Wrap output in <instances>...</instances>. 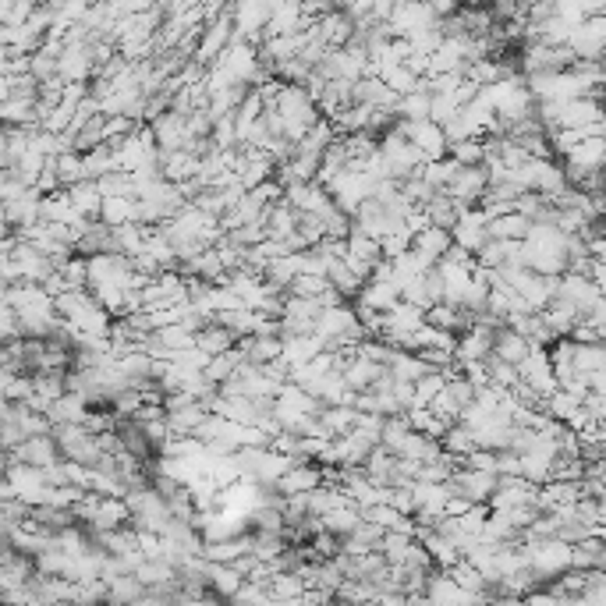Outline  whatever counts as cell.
<instances>
[{
    "mask_svg": "<svg viewBox=\"0 0 606 606\" xmlns=\"http://www.w3.org/2000/svg\"><path fill=\"white\" fill-rule=\"evenodd\" d=\"M451 241L454 238H451V231H447V227L426 224L412 241H408V245H412V252L422 259V263L433 266V263H440V259H443V252L451 249Z\"/></svg>",
    "mask_w": 606,
    "mask_h": 606,
    "instance_id": "10",
    "label": "cell"
},
{
    "mask_svg": "<svg viewBox=\"0 0 606 606\" xmlns=\"http://www.w3.org/2000/svg\"><path fill=\"white\" fill-rule=\"evenodd\" d=\"M529 553V568L539 578V585L553 582L564 568H571V543L550 536V539H532V543H521Z\"/></svg>",
    "mask_w": 606,
    "mask_h": 606,
    "instance_id": "2",
    "label": "cell"
},
{
    "mask_svg": "<svg viewBox=\"0 0 606 606\" xmlns=\"http://www.w3.org/2000/svg\"><path fill=\"white\" fill-rule=\"evenodd\" d=\"M234 344H238V337L227 327H220V323H206V327L195 330V348L206 351V355H220V351L234 348Z\"/></svg>",
    "mask_w": 606,
    "mask_h": 606,
    "instance_id": "24",
    "label": "cell"
},
{
    "mask_svg": "<svg viewBox=\"0 0 606 606\" xmlns=\"http://www.w3.org/2000/svg\"><path fill=\"white\" fill-rule=\"evenodd\" d=\"M606 366V355H603V344H578L571 348V369L578 373H592V369H603Z\"/></svg>",
    "mask_w": 606,
    "mask_h": 606,
    "instance_id": "36",
    "label": "cell"
},
{
    "mask_svg": "<svg viewBox=\"0 0 606 606\" xmlns=\"http://www.w3.org/2000/svg\"><path fill=\"white\" fill-rule=\"evenodd\" d=\"M383 373H387V366H380V362H369V358H362V355H355L348 366L341 369L344 383H348L355 394H358V390H369Z\"/></svg>",
    "mask_w": 606,
    "mask_h": 606,
    "instance_id": "15",
    "label": "cell"
},
{
    "mask_svg": "<svg viewBox=\"0 0 606 606\" xmlns=\"http://www.w3.org/2000/svg\"><path fill=\"white\" fill-rule=\"evenodd\" d=\"M390 394H394V401L401 404V408H412V401H415L412 380H394V383H390Z\"/></svg>",
    "mask_w": 606,
    "mask_h": 606,
    "instance_id": "49",
    "label": "cell"
},
{
    "mask_svg": "<svg viewBox=\"0 0 606 606\" xmlns=\"http://www.w3.org/2000/svg\"><path fill=\"white\" fill-rule=\"evenodd\" d=\"M252 316H256V309H249V305H234V309L213 312V323L227 327L234 337H245V334L252 330Z\"/></svg>",
    "mask_w": 606,
    "mask_h": 606,
    "instance_id": "34",
    "label": "cell"
},
{
    "mask_svg": "<svg viewBox=\"0 0 606 606\" xmlns=\"http://www.w3.org/2000/svg\"><path fill=\"white\" fill-rule=\"evenodd\" d=\"M557 302H564V305H571V309L582 316V312H589L592 305L596 302H603V288H596L585 273H571V270H564L557 277Z\"/></svg>",
    "mask_w": 606,
    "mask_h": 606,
    "instance_id": "6",
    "label": "cell"
},
{
    "mask_svg": "<svg viewBox=\"0 0 606 606\" xmlns=\"http://www.w3.org/2000/svg\"><path fill=\"white\" fill-rule=\"evenodd\" d=\"M443 263H454V266H472L475 263V256L468 249H461L458 241H451V249L443 252Z\"/></svg>",
    "mask_w": 606,
    "mask_h": 606,
    "instance_id": "50",
    "label": "cell"
},
{
    "mask_svg": "<svg viewBox=\"0 0 606 606\" xmlns=\"http://www.w3.org/2000/svg\"><path fill=\"white\" fill-rule=\"evenodd\" d=\"M415 355L426 362V369H447L454 362L451 348H415Z\"/></svg>",
    "mask_w": 606,
    "mask_h": 606,
    "instance_id": "45",
    "label": "cell"
},
{
    "mask_svg": "<svg viewBox=\"0 0 606 606\" xmlns=\"http://www.w3.org/2000/svg\"><path fill=\"white\" fill-rule=\"evenodd\" d=\"M270 107L277 110L280 121H284V139L288 142L302 139V135L309 132L312 121L319 117L316 100L309 96V89L295 86V82H280V89H277V96H273Z\"/></svg>",
    "mask_w": 606,
    "mask_h": 606,
    "instance_id": "1",
    "label": "cell"
},
{
    "mask_svg": "<svg viewBox=\"0 0 606 606\" xmlns=\"http://www.w3.org/2000/svg\"><path fill=\"white\" fill-rule=\"evenodd\" d=\"M571 568L589 571V568H606V543L603 536H585L571 543Z\"/></svg>",
    "mask_w": 606,
    "mask_h": 606,
    "instance_id": "17",
    "label": "cell"
},
{
    "mask_svg": "<svg viewBox=\"0 0 606 606\" xmlns=\"http://www.w3.org/2000/svg\"><path fill=\"white\" fill-rule=\"evenodd\" d=\"M397 192H401L404 202H412V206H426V202L433 199L436 188L426 185V181H422L419 174H408V178L397 181Z\"/></svg>",
    "mask_w": 606,
    "mask_h": 606,
    "instance_id": "41",
    "label": "cell"
},
{
    "mask_svg": "<svg viewBox=\"0 0 606 606\" xmlns=\"http://www.w3.org/2000/svg\"><path fill=\"white\" fill-rule=\"evenodd\" d=\"M404 249H408V238H404L401 231H390V234H383V238H380V256L383 259H397Z\"/></svg>",
    "mask_w": 606,
    "mask_h": 606,
    "instance_id": "48",
    "label": "cell"
},
{
    "mask_svg": "<svg viewBox=\"0 0 606 606\" xmlns=\"http://www.w3.org/2000/svg\"><path fill=\"white\" fill-rule=\"evenodd\" d=\"M160 174L167 181H188L199 174V156L188 153V149H171V153H160Z\"/></svg>",
    "mask_w": 606,
    "mask_h": 606,
    "instance_id": "16",
    "label": "cell"
},
{
    "mask_svg": "<svg viewBox=\"0 0 606 606\" xmlns=\"http://www.w3.org/2000/svg\"><path fill=\"white\" fill-rule=\"evenodd\" d=\"M603 39H606V18L599 11V15H589L578 25H571L564 43L571 47L575 61H603Z\"/></svg>",
    "mask_w": 606,
    "mask_h": 606,
    "instance_id": "3",
    "label": "cell"
},
{
    "mask_svg": "<svg viewBox=\"0 0 606 606\" xmlns=\"http://www.w3.org/2000/svg\"><path fill=\"white\" fill-rule=\"evenodd\" d=\"M422 213H426V220L429 224H436V227H447V231H451L454 227V220H458V213H461V206L458 202L451 199V195L443 192H433V199L426 202V206H419Z\"/></svg>",
    "mask_w": 606,
    "mask_h": 606,
    "instance_id": "22",
    "label": "cell"
},
{
    "mask_svg": "<svg viewBox=\"0 0 606 606\" xmlns=\"http://www.w3.org/2000/svg\"><path fill=\"white\" fill-rule=\"evenodd\" d=\"M330 288V280L323 273H295V280L288 284V295H302V298H319Z\"/></svg>",
    "mask_w": 606,
    "mask_h": 606,
    "instance_id": "42",
    "label": "cell"
},
{
    "mask_svg": "<svg viewBox=\"0 0 606 606\" xmlns=\"http://www.w3.org/2000/svg\"><path fill=\"white\" fill-rule=\"evenodd\" d=\"M64 195H68V202L75 206L78 213L86 220H100V206H103V195L100 188H96V181H75V185L64 188Z\"/></svg>",
    "mask_w": 606,
    "mask_h": 606,
    "instance_id": "13",
    "label": "cell"
},
{
    "mask_svg": "<svg viewBox=\"0 0 606 606\" xmlns=\"http://www.w3.org/2000/svg\"><path fill=\"white\" fill-rule=\"evenodd\" d=\"M529 217H521L518 210H507L500 213V217H490L486 220V231H490V238H500V241H521L525 234H529Z\"/></svg>",
    "mask_w": 606,
    "mask_h": 606,
    "instance_id": "18",
    "label": "cell"
},
{
    "mask_svg": "<svg viewBox=\"0 0 606 606\" xmlns=\"http://www.w3.org/2000/svg\"><path fill=\"white\" fill-rule=\"evenodd\" d=\"M100 220L107 227H117V224H128L135 220V199L132 195H107L100 206Z\"/></svg>",
    "mask_w": 606,
    "mask_h": 606,
    "instance_id": "30",
    "label": "cell"
},
{
    "mask_svg": "<svg viewBox=\"0 0 606 606\" xmlns=\"http://www.w3.org/2000/svg\"><path fill=\"white\" fill-rule=\"evenodd\" d=\"M8 458L22 461V465H32V468H43V465H50V461H61V451H57V440L50 433H36V436H25Z\"/></svg>",
    "mask_w": 606,
    "mask_h": 606,
    "instance_id": "9",
    "label": "cell"
},
{
    "mask_svg": "<svg viewBox=\"0 0 606 606\" xmlns=\"http://www.w3.org/2000/svg\"><path fill=\"white\" fill-rule=\"evenodd\" d=\"M454 160L451 156H440V160H422V167H419V178L426 181V185H433L436 192H440L443 185H447V178L454 174Z\"/></svg>",
    "mask_w": 606,
    "mask_h": 606,
    "instance_id": "40",
    "label": "cell"
},
{
    "mask_svg": "<svg viewBox=\"0 0 606 606\" xmlns=\"http://www.w3.org/2000/svg\"><path fill=\"white\" fill-rule=\"evenodd\" d=\"M429 8H433L436 18H451L461 11V0H429Z\"/></svg>",
    "mask_w": 606,
    "mask_h": 606,
    "instance_id": "51",
    "label": "cell"
},
{
    "mask_svg": "<svg viewBox=\"0 0 606 606\" xmlns=\"http://www.w3.org/2000/svg\"><path fill=\"white\" fill-rule=\"evenodd\" d=\"M107 171H114V149H110L107 142H100V146H93V149L82 153V178L86 181H96Z\"/></svg>",
    "mask_w": 606,
    "mask_h": 606,
    "instance_id": "29",
    "label": "cell"
},
{
    "mask_svg": "<svg viewBox=\"0 0 606 606\" xmlns=\"http://www.w3.org/2000/svg\"><path fill=\"white\" fill-rule=\"evenodd\" d=\"M344 245H348L344 256H351V259H362V263H376V259H380V238H369V234L358 231V227H351Z\"/></svg>",
    "mask_w": 606,
    "mask_h": 606,
    "instance_id": "32",
    "label": "cell"
},
{
    "mask_svg": "<svg viewBox=\"0 0 606 606\" xmlns=\"http://www.w3.org/2000/svg\"><path fill=\"white\" fill-rule=\"evenodd\" d=\"M440 451H443V454H451V458L461 465V458H465L468 451H475V436H472V429H468L465 422L454 419L451 426L443 429V436H440Z\"/></svg>",
    "mask_w": 606,
    "mask_h": 606,
    "instance_id": "19",
    "label": "cell"
},
{
    "mask_svg": "<svg viewBox=\"0 0 606 606\" xmlns=\"http://www.w3.org/2000/svg\"><path fill=\"white\" fill-rule=\"evenodd\" d=\"M206 578H210V589L217 592L224 603H231V596L238 592V585L245 582L231 564H220V560H206Z\"/></svg>",
    "mask_w": 606,
    "mask_h": 606,
    "instance_id": "20",
    "label": "cell"
},
{
    "mask_svg": "<svg viewBox=\"0 0 606 606\" xmlns=\"http://www.w3.org/2000/svg\"><path fill=\"white\" fill-rule=\"evenodd\" d=\"M327 280H330V288H334L337 295L348 298V302L358 295V288L366 284V280L358 277V273L351 270V266L344 263V259H330V263H327Z\"/></svg>",
    "mask_w": 606,
    "mask_h": 606,
    "instance_id": "23",
    "label": "cell"
},
{
    "mask_svg": "<svg viewBox=\"0 0 606 606\" xmlns=\"http://www.w3.org/2000/svg\"><path fill=\"white\" fill-rule=\"evenodd\" d=\"M380 78L387 82L390 89H394L397 96H404V93H412V89H419V78L422 75H415L408 64H394V68H383Z\"/></svg>",
    "mask_w": 606,
    "mask_h": 606,
    "instance_id": "39",
    "label": "cell"
},
{
    "mask_svg": "<svg viewBox=\"0 0 606 606\" xmlns=\"http://www.w3.org/2000/svg\"><path fill=\"white\" fill-rule=\"evenodd\" d=\"M394 128L419 149L422 160H440V156H447V135H443V128L436 125V121H429V117H422V121H404V117H397Z\"/></svg>",
    "mask_w": 606,
    "mask_h": 606,
    "instance_id": "4",
    "label": "cell"
},
{
    "mask_svg": "<svg viewBox=\"0 0 606 606\" xmlns=\"http://www.w3.org/2000/svg\"><path fill=\"white\" fill-rule=\"evenodd\" d=\"M238 348H241V355H245V362H256V366H263V362H270V358L280 355V337L245 334V337H238Z\"/></svg>",
    "mask_w": 606,
    "mask_h": 606,
    "instance_id": "25",
    "label": "cell"
},
{
    "mask_svg": "<svg viewBox=\"0 0 606 606\" xmlns=\"http://www.w3.org/2000/svg\"><path fill=\"white\" fill-rule=\"evenodd\" d=\"M4 210H8V220H11V231H25L39 220V192L36 188H25V192L11 195L4 199Z\"/></svg>",
    "mask_w": 606,
    "mask_h": 606,
    "instance_id": "11",
    "label": "cell"
},
{
    "mask_svg": "<svg viewBox=\"0 0 606 606\" xmlns=\"http://www.w3.org/2000/svg\"><path fill=\"white\" fill-rule=\"evenodd\" d=\"M447 156H451L454 164H461V167H475V164H482V139H461V142H451V146H447Z\"/></svg>",
    "mask_w": 606,
    "mask_h": 606,
    "instance_id": "43",
    "label": "cell"
},
{
    "mask_svg": "<svg viewBox=\"0 0 606 606\" xmlns=\"http://www.w3.org/2000/svg\"><path fill=\"white\" fill-rule=\"evenodd\" d=\"M96 188H100L103 199H107V195H132V199H135V178H132V171H121V167L100 174V178H96Z\"/></svg>",
    "mask_w": 606,
    "mask_h": 606,
    "instance_id": "35",
    "label": "cell"
},
{
    "mask_svg": "<svg viewBox=\"0 0 606 606\" xmlns=\"http://www.w3.org/2000/svg\"><path fill=\"white\" fill-rule=\"evenodd\" d=\"M103 582H107L110 603H139L142 592H146V585H142L132 571H125V575H110V578H103Z\"/></svg>",
    "mask_w": 606,
    "mask_h": 606,
    "instance_id": "26",
    "label": "cell"
},
{
    "mask_svg": "<svg viewBox=\"0 0 606 606\" xmlns=\"http://www.w3.org/2000/svg\"><path fill=\"white\" fill-rule=\"evenodd\" d=\"M412 387H415V401L412 404H429L443 390V373H440V369H426V373H422Z\"/></svg>",
    "mask_w": 606,
    "mask_h": 606,
    "instance_id": "44",
    "label": "cell"
},
{
    "mask_svg": "<svg viewBox=\"0 0 606 606\" xmlns=\"http://www.w3.org/2000/svg\"><path fill=\"white\" fill-rule=\"evenodd\" d=\"M110 234H114V252H121V256H135V252H142V238H146V227L135 224V220L110 227Z\"/></svg>",
    "mask_w": 606,
    "mask_h": 606,
    "instance_id": "31",
    "label": "cell"
},
{
    "mask_svg": "<svg viewBox=\"0 0 606 606\" xmlns=\"http://www.w3.org/2000/svg\"><path fill=\"white\" fill-rule=\"evenodd\" d=\"M54 171H57V181H61V188L82 181V153H75V149H64V153H57L54 156Z\"/></svg>",
    "mask_w": 606,
    "mask_h": 606,
    "instance_id": "38",
    "label": "cell"
},
{
    "mask_svg": "<svg viewBox=\"0 0 606 606\" xmlns=\"http://www.w3.org/2000/svg\"><path fill=\"white\" fill-rule=\"evenodd\" d=\"M149 132H153V142L160 153H171V149H185V142L192 139L188 135V125H185V114L167 107L164 114H156L153 121H146Z\"/></svg>",
    "mask_w": 606,
    "mask_h": 606,
    "instance_id": "7",
    "label": "cell"
},
{
    "mask_svg": "<svg viewBox=\"0 0 606 606\" xmlns=\"http://www.w3.org/2000/svg\"><path fill=\"white\" fill-rule=\"evenodd\" d=\"M4 234H15V231H11L8 210H4V202H0V238H4Z\"/></svg>",
    "mask_w": 606,
    "mask_h": 606,
    "instance_id": "52",
    "label": "cell"
},
{
    "mask_svg": "<svg viewBox=\"0 0 606 606\" xmlns=\"http://www.w3.org/2000/svg\"><path fill=\"white\" fill-rule=\"evenodd\" d=\"M486 185H490V178H486V167L475 164V167H454V174L447 178V185H443V192L451 195L454 202H458L461 210L465 206H479L482 202V192H486Z\"/></svg>",
    "mask_w": 606,
    "mask_h": 606,
    "instance_id": "5",
    "label": "cell"
},
{
    "mask_svg": "<svg viewBox=\"0 0 606 606\" xmlns=\"http://www.w3.org/2000/svg\"><path fill=\"white\" fill-rule=\"evenodd\" d=\"M86 412H89L86 397L64 390V394L47 408V419H50V426H54V422H82V419H86Z\"/></svg>",
    "mask_w": 606,
    "mask_h": 606,
    "instance_id": "21",
    "label": "cell"
},
{
    "mask_svg": "<svg viewBox=\"0 0 606 606\" xmlns=\"http://www.w3.org/2000/svg\"><path fill=\"white\" fill-rule=\"evenodd\" d=\"M603 334L606 330L603 327H592V323H585L582 316H578V323L571 327V341H578V344H603Z\"/></svg>",
    "mask_w": 606,
    "mask_h": 606,
    "instance_id": "47",
    "label": "cell"
},
{
    "mask_svg": "<svg viewBox=\"0 0 606 606\" xmlns=\"http://www.w3.org/2000/svg\"><path fill=\"white\" fill-rule=\"evenodd\" d=\"M394 114L404 117V121H422V117H429V93H419V89H412V93L397 96Z\"/></svg>",
    "mask_w": 606,
    "mask_h": 606,
    "instance_id": "37",
    "label": "cell"
},
{
    "mask_svg": "<svg viewBox=\"0 0 606 606\" xmlns=\"http://www.w3.org/2000/svg\"><path fill=\"white\" fill-rule=\"evenodd\" d=\"M447 575H451L454 582L461 585V589L472 592V596L482 603V589H486V578L479 575V568H475V564H468L465 557H458V560L451 564V568H447Z\"/></svg>",
    "mask_w": 606,
    "mask_h": 606,
    "instance_id": "33",
    "label": "cell"
},
{
    "mask_svg": "<svg viewBox=\"0 0 606 606\" xmlns=\"http://www.w3.org/2000/svg\"><path fill=\"white\" fill-rule=\"evenodd\" d=\"M358 521H362V514H358V507H355V504H341V507H334V511L319 514V525H323V529H327V532H334L337 539L348 536V532L355 529Z\"/></svg>",
    "mask_w": 606,
    "mask_h": 606,
    "instance_id": "28",
    "label": "cell"
},
{
    "mask_svg": "<svg viewBox=\"0 0 606 606\" xmlns=\"http://www.w3.org/2000/svg\"><path fill=\"white\" fill-rule=\"evenodd\" d=\"M316 419L330 436H341V433H348V429L355 426V408H351V404H323Z\"/></svg>",
    "mask_w": 606,
    "mask_h": 606,
    "instance_id": "27",
    "label": "cell"
},
{
    "mask_svg": "<svg viewBox=\"0 0 606 606\" xmlns=\"http://www.w3.org/2000/svg\"><path fill=\"white\" fill-rule=\"evenodd\" d=\"M529 348H532V344L525 341L518 330L507 327V323H500V327L493 330V355L504 358V362H511V366H518L521 358L529 355Z\"/></svg>",
    "mask_w": 606,
    "mask_h": 606,
    "instance_id": "14",
    "label": "cell"
},
{
    "mask_svg": "<svg viewBox=\"0 0 606 606\" xmlns=\"http://www.w3.org/2000/svg\"><path fill=\"white\" fill-rule=\"evenodd\" d=\"M451 482H454V490H458L461 497L472 500V504H486L490 493L497 490V472H479V468L458 465L451 472Z\"/></svg>",
    "mask_w": 606,
    "mask_h": 606,
    "instance_id": "8",
    "label": "cell"
},
{
    "mask_svg": "<svg viewBox=\"0 0 606 606\" xmlns=\"http://www.w3.org/2000/svg\"><path fill=\"white\" fill-rule=\"evenodd\" d=\"M351 231V217L344 210H334L330 217H323V234L327 238H348Z\"/></svg>",
    "mask_w": 606,
    "mask_h": 606,
    "instance_id": "46",
    "label": "cell"
},
{
    "mask_svg": "<svg viewBox=\"0 0 606 606\" xmlns=\"http://www.w3.org/2000/svg\"><path fill=\"white\" fill-rule=\"evenodd\" d=\"M426 599L433 603H479L472 592H465L447 571H429L426 575Z\"/></svg>",
    "mask_w": 606,
    "mask_h": 606,
    "instance_id": "12",
    "label": "cell"
}]
</instances>
